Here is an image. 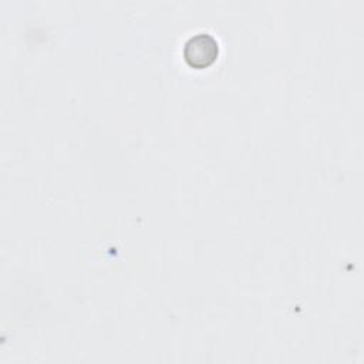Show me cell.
Returning <instances> with one entry per match:
<instances>
[{"label": "cell", "mask_w": 364, "mask_h": 364, "mask_svg": "<svg viewBox=\"0 0 364 364\" xmlns=\"http://www.w3.org/2000/svg\"><path fill=\"white\" fill-rule=\"evenodd\" d=\"M185 63L196 70L208 68L219 55V43L216 37L208 31H199L191 36L182 48Z\"/></svg>", "instance_id": "cell-1"}]
</instances>
